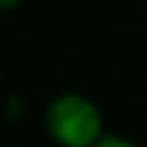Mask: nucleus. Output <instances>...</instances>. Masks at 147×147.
<instances>
[{"label": "nucleus", "instance_id": "1", "mask_svg": "<svg viewBox=\"0 0 147 147\" xmlns=\"http://www.w3.org/2000/svg\"><path fill=\"white\" fill-rule=\"evenodd\" d=\"M47 131L60 144L90 147L98 144L104 134V120L90 98L79 93H63L47 106Z\"/></svg>", "mask_w": 147, "mask_h": 147}, {"label": "nucleus", "instance_id": "2", "mask_svg": "<svg viewBox=\"0 0 147 147\" xmlns=\"http://www.w3.org/2000/svg\"><path fill=\"white\" fill-rule=\"evenodd\" d=\"M106 144H115V147H131V142H125V139H117V136H112V134H101L98 147H106Z\"/></svg>", "mask_w": 147, "mask_h": 147}, {"label": "nucleus", "instance_id": "3", "mask_svg": "<svg viewBox=\"0 0 147 147\" xmlns=\"http://www.w3.org/2000/svg\"><path fill=\"white\" fill-rule=\"evenodd\" d=\"M22 0H0V11H11V8H16Z\"/></svg>", "mask_w": 147, "mask_h": 147}]
</instances>
